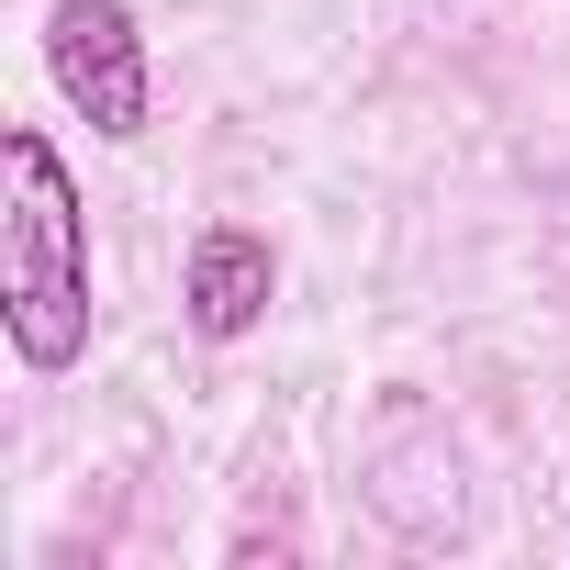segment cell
Instances as JSON below:
<instances>
[{
    "label": "cell",
    "instance_id": "obj_3",
    "mask_svg": "<svg viewBox=\"0 0 570 570\" xmlns=\"http://www.w3.org/2000/svg\"><path fill=\"white\" fill-rule=\"evenodd\" d=\"M268 292H279V257H268V235H257V224H235V213H213V224L190 235V257H179V303H190V336L235 347V336L268 314Z\"/></svg>",
    "mask_w": 570,
    "mask_h": 570
},
{
    "label": "cell",
    "instance_id": "obj_2",
    "mask_svg": "<svg viewBox=\"0 0 570 570\" xmlns=\"http://www.w3.org/2000/svg\"><path fill=\"white\" fill-rule=\"evenodd\" d=\"M46 79H57V101H68L101 146H135L146 112H157L146 23L124 12V0H57V12H46Z\"/></svg>",
    "mask_w": 570,
    "mask_h": 570
},
{
    "label": "cell",
    "instance_id": "obj_1",
    "mask_svg": "<svg viewBox=\"0 0 570 570\" xmlns=\"http://www.w3.org/2000/svg\"><path fill=\"white\" fill-rule=\"evenodd\" d=\"M0 325L23 370H79L90 347V213L35 124L0 135Z\"/></svg>",
    "mask_w": 570,
    "mask_h": 570
}]
</instances>
